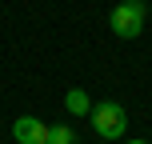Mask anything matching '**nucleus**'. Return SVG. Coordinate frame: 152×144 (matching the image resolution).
I'll return each instance as SVG.
<instances>
[{"label": "nucleus", "mask_w": 152, "mask_h": 144, "mask_svg": "<svg viewBox=\"0 0 152 144\" xmlns=\"http://www.w3.org/2000/svg\"><path fill=\"white\" fill-rule=\"evenodd\" d=\"M48 124L44 120H36V116H20V120L12 124V136H16V144H48Z\"/></svg>", "instance_id": "7ed1b4c3"}, {"label": "nucleus", "mask_w": 152, "mask_h": 144, "mask_svg": "<svg viewBox=\"0 0 152 144\" xmlns=\"http://www.w3.org/2000/svg\"><path fill=\"white\" fill-rule=\"evenodd\" d=\"M48 144H76V132L64 128V124H56V128L48 132Z\"/></svg>", "instance_id": "39448f33"}, {"label": "nucleus", "mask_w": 152, "mask_h": 144, "mask_svg": "<svg viewBox=\"0 0 152 144\" xmlns=\"http://www.w3.org/2000/svg\"><path fill=\"white\" fill-rule=\"evenodd\" d=\"M92 128H96L100 140H120L124 128H128V116L116 100H100V104H92Z\"/></svg>", "instance_id": "f03ea898"}, {"label": "nucleus", "mask_w": 152, "mask_h": 144, "mask_svg": "<svg viewBox=\"0 0 152 144\" xmlns=\"http://www.w3.org/2000/svg\"><path fill=\"white\" fill-rule=\"evenodd\" d=\"M144 16H148L144 0H120V4L112 8V16H108V24H112V32L120 40H136L140 32H144Z\"/></svg>", "instance_id": "f257e3e1"}, {"label": "nucleus", "mask_w": 152, "mask_h": 144, "mask_svg": "<svg viewBox=\"0 0 152 144\" xmlns=\"http://www.w3.org/2000/svg\"><path fill=\"white\" fill-rule=\"evenodd\" d=\"M128 144H148V140H128Z\"/></svg>", "instance_id": "423d86ee"}, {"label": "nucleus", "mask_w": 152, "mask_h": 144, "mask_svg": "<svg viewBox=\"0 0 152 144\" xmlns=\"http://www.w3.org/2000/svg\"><path fill=\"white\" fill-rule=\"evenodd\" d=\"M64 108H68L72 116H88V112H92V100H88V92H84V88H68Z\"/></svg>", "instance_id": "20e7f679"}]
</instances>
